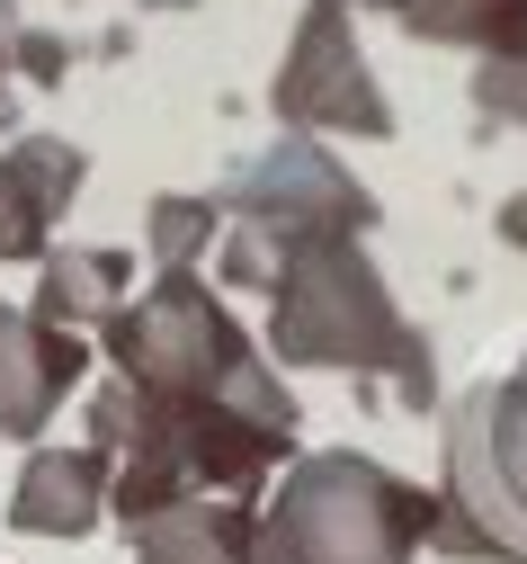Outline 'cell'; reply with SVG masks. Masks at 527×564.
<instances>
[{
  "mask_svg": "<svg viewBox=\"0 0 527 564\" xmlns=\"http://www.w3.org/2000/svg\"><path fill=\"white\" fill-rule=\"evenodd\" d=\"M134 564H251V520L233 502H171L134 520Z\"/></svg>",
  "mask_w": 527,
  "mask_h": 564,
  "instance_id": "cell-8",
  "label": "cell"
},
{
  "mask_svg": "<svg viewBox=\"0 0 527 564\" xmlns=\"http://www.w3.org/2000/svg\"><path fill=\"white\" fill-rule=\"evenodd\" d=\"M457 546H501L527 564V377L483 386L457 412Z\"/></svg>",
  "mask_w": 527,
  "mask_h": 564,
  "instance_id": "cell-3",
  "label": "cell"
},
{
  "mask_svg": "<svg viewBox=\"0 0 527 564\" xmlns=\"http://www.w3.org/2000/svg\"><path fill=\"white\" fill-rule=\"evenodd\" d=\"M19 54H28V73H36V82H54V73H63V45H54V36H28Z\"/></svg>",
  "mask_w": 527,
  "mask_h": 564,
  "instance_id": "cell-13",
  "label": "cell"
},
{
  "mask_svg": "<svg viewBox=\"0 0 527 564\" xmlns=\"http://www.w3.org/2000/svg\"><path fill=\"white\" fill-rule=\"evenodd\" d=\"M117 296H125V251H54L45 260V288H36V323L54 332H81V323H117Z\"/></svg>",
  "mask_w": 527,
  "mask_h": 564,
  "instance_id": "cell-9",
  "label": "cell"
},
{
  "mask_svg": "<svg viewBox=\"0 0 527 564\" xmlns=\"http://www.w3.org/2000/svg\"><path fill=\"white\" fill-rule=\"evenodd\" d=\"M99 511H108V457L99 448H45V457H28L19 492H10V520L28 538H81Z\"/></svg>",
  "mask_w": 527,
  "mask_h": 564,
  "instance_id": "cell-7",
  "label": "cell"
},
{
  "mask_svg": "<svg viewBox=\"0 0 527 564\" xmlns=\"http://www.w3.org/2000/svg\"><path fill=\"white\" fill-rule=\"evenodd\" d=\"M277 349L322 359V368H403L411 386H429L403 314L385 305V288H375V269L358 260L349 234H322L295 251L286 288H277Z\"/></svg>",
  "mask_w": 527,
  "mask_h": 564,
  "instance_id": "cell-2",
  "label": "cell"
},
{
  "mask_svg": "<svg viewBox=\"0 0 527 564\" xmlns=\"http://www.w3.org/2000/svg\"><path fill=\"white\" fill-rule=\"evenodd\" d=\"M277 108H286V117H305V126H358V134H385V99H375V82L358 73L340 10H314L305 45H295L286 82H277Z\"/></svg>",
  "mask_w": 527,
  "mask_h": 564,
  "instance_id": "cell-5",
  "label": "cell"
},
{
  "mask_svg": "<svg viewBox=\"0 0 527 564\" xmlns=\"http://www.w3.org/2000/svg\"><path fill=\"white\" fill-rule=\"evenodd\" d=\"M438 511L411 484H394L366 457H314L277 492L268 529L251 538V564H411V538Z\"/></svg>",
  "mask_w": 527,
  "mask_h": 564,
  "instance_id": "cell-1",
  "label": "cell"
},
{
  "mask_svg": "<svg viewBox=\"0 0 527 564\" xmlns=\"http://www.w3.org/2000/svg\"><path fill=\"white\" fill-rule=\"evenodd\" d=\"M72 188H81V153L54 144V134H19L0 153V260H36L45 225L72 206Z\"/></svg>",
  "mask_w": 527,
  "mask_h": 564,
  "instance_id": "cell-6",
  "label": "cell"
},
{
  "mask_svg": "<svg viewBox=\"0 0 527 564\" xmlns=\"http://www.w3.org/2000/svg\"><path fill=\"white\" fill-rule=\"evenodd\" d=\"M153 234H162V269H188L197 242L215 234V216H206V206H162V225H153Z\"/></svg>",
  "mask_w": 527,
  "mask_h": 564,
  "instance_id": "cell-11",
  "label": "cell"
},
{
  "mask_svg": "<svg viewBox=\"0 0 527 564\" xmlns=\"http://www.w3.org/2000/svg\"><path fill=\"white\" fill-rule=\"evenodd\" d=\"M81 368H90V340H72V332H54V323H36L19 305H0V431L10 440H36Z\"/></svg>",
  "mask_w": 527,
  "mask_h": 564,
  "instance_id": "cell-4",
  "label": "cell"
},
{
  "mask_svg": "<svg viewBox=\"0 0 527 564\" xmlns=\"http://www.w3.org/2000/svg\"><path fill=\"white\" fill-rule=\"evenodd\" d=\"M403 19L429 28V36H483V45H501V36L527 28V0H403Z\"/></svg>",
  "mask_w": 527,
  "mask_h": 564,
  "instance_id": "cell-10",
  "label": "cell"
},
{
  "mask_svg": "<svg viewBox=\"0 0 527 564\" xmlns=\"http://www.w3.org/2000/svg\"><path fill=\"white\" fill-rule=\"evenodd\" d=\"M483 99L509 108V117H527V63H492V73H483Z\"/></svg>",
  "mask_w": 527,
  "mask_h": 564,
  "instance_id": "cell-12",
  "label": "cell"
}]
</instances>
